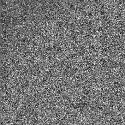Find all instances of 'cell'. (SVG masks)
Listing matches in <instances>:
<instances>
[{
    "label": "cell",
    "instance_id": "cell-1",
    "mask_svg": "<svg viewBox=\"0 0 125 125\" xmlns=\"http://www.w3.org/2000/svg\"><path fill=\"white\" fill-rule=\"evenodd\" d=\"M102 4V9L109 17L118 13V8L115 1H103Z\"/></svg>",
    "mask_w": 125,
    "mask_h": 125
},
{
    "label": "cell",
    "instance_id": "cell-2",
    "mask_svg": "<svg viewBox=\"0 0 125 125\" xmlns=\"http://www.w3.org/2000/svg\"><path fill=\"white\" fill-rule=\"evenodd\" d=\"M91 76V72L89 70L77 72L73 76L75 84H79L85 83L89 80Z\"/></svg>",
    "mask_w": 125,
    "mask_h": 125
},
{
    "label": "cell",
    "instance_id": "cell-3",
    "mask_svg": "<svg viewBox=\"0 0 125 125\" xmlns=\"http://www.w3.org/2000/svg\"><path fill=\"white\" fill-rule=\"evenodd\" d=\"M83 62V56L81 55H77L67 61V66L77 68L80 67Z\"/></svg>",
    "mask_w": 125,
    "mask_h": 125
},
{
    "label": "cell",
    "instance_id": "cell-4",
    "mask_svg": "<svg viewBox=\"0 0 125 125\" xmlns=\"http://www.w3.org/2000/svg\"><path fill=\"white\" fill-rule=\"evenodd\" d=\"M101 7L96 2L92 1L90 4L85 6L83 10L87 13L92 14L100 11Z\"/></svg>",
    "mask_w": 125,
    "mask_h": 125
},
{
    "label": "cell",
    "instance_id": "cell-5",
    "mask_svg": "<svg viewBox=\"0 0 125 125\" xmlns=\"http://www.w3.org/2000/svg\"><path fill=\"white\" fill-rule=\"evenodd\" d=\"M74 25L76 27L80 28L83 22L81 13L79 10L77 9L75 10L73 15Z\"/></svg>",
    "mask_w": 125,
    "mask_h": 125
},
{
    "label": "cell",
    "instance_id": "cell-6",
    "mask_svg": "<svg viewBox=\"0 0 125 125\" xmlns=\"http://www.w3.org/2000/svg\"><path fill=\"white\" fill-rule=\"evenodd\" d=\"M85 53L94 60H96L101 56L102 54V52L100 48L98 47H96L90 51L87 52Z\"/></svg>",
    "mask_w": 125,
    "mask_h": 125
},
{
    "label": "cell",
    "instance_id": "cell-7",
    "mask_svg": "<svg viewBox=\"0 0 125 125\" xmlns=\"http://www.w3.org/2000/svg\"><path fill=\"white\" fill-rule=\"evenodd\" d=\"M76 43L79 46L84 47H89L90 45V43L89 40L85 36L80 35V37L77 38L76 39Z\"/></svg>",
    "mask_w": 125,
    "mask_h": 125
},
{
    "label": "cell",
    "instance_id": "cell-8",
    "mask_svg": "<svg viewBox=\"0 0 125 125\" xmlns=\"http://www.w3.org/2000/svg\"><path fill=\"white\" fill-rule=\"evenodd\" d=\"M109 20L111 22L114 24L116 25L118 27L119 26V21H118V18L117 15L110 16Z\"/></svg>",
    "mask_w": 125,
    "mask_h": 125
},
{
    "label": "cell",
    "instance_id": "cell-9",
    "mask_svg": "<svg viewBox=\"0 0 125 125\" xmlns=\"http://www.w3.org/2000/svg\"><path fill=\"white\" fill-rule=\"evenodd\" d=\"M123 100H124V102H125V98Z\"/></svg>",
    "mask_w": 125,
    "mask_h": 125
}]
</instances>
